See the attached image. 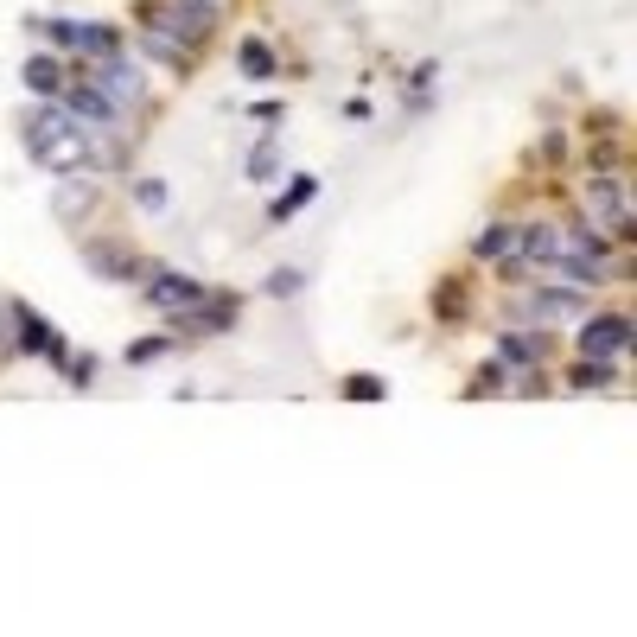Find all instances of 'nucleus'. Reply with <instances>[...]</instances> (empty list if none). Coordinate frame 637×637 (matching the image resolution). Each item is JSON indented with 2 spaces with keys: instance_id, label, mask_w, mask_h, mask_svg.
I'll return each mask as SVG.
<instances>
[{
  "instance_id": "nucleus-10",
  "label": "nucleus",
  "mask_w": 637,
  "mask_h": 637,
  "mask_svg": "<svg viewBox=\"0 0 637 637\" xmlns=\"http://www.w3.org/2000/svg\"><path fill=\"white\" fill-rule=\"evenodd\" d=\"M20 77H26V90H32V96H45V102H51V96H64V64H58V58H45V51H32V58L20 64Z\"/></svg>"
},
{
  "instance_id": "nucleus-16",
  "label": "nucleus",
  "mask_w": 637,
  "mask_h": 637,
  "mask_svg": "<svg viewBox=\"0 0 637 637\" xmlns=\"http://www.w3.org/2000/svg\"><path fill=\"white\" fill-rule=\"evenodd\" d=\"M166 351H172V338H134L128 344V364L141 370V364H153V357H166Z\"/></svg>"
},
{
  "instance_id": "nucleus-12",
  "label": "nucleus",
  "mask_w": 637,
  "mask_h": 637,
  "mask_svg": "<svg viewBox=\"0 0 637 637\" xmlns=\"http://www.w3.org/2000/svg\"><path fill=\"white\" fill-rule=\"evenodd\" d=\"M313 192H319V185H313V179H306V172H300V179L287 185L281 198H274V217H294V211H306V204H313Z\"/></svg>"
},
{
  "instance_id": "nucleus-7",
  "label": "nucleus",
  "mask_w": 637,
  "mask_h": 637,
  "mask_svg": "<svg viewBox=\"0 0 637 637\" xmlns=\"http://www.w3.org/2000/svg\"><path fill=\"white\" fill-rule=\"evenodd\" d=\"M593 217H599V230H618V236H631V198H625V179H593Z\"/></svg>"
},
{
  "instance_id": "nucleus-8",
  "label": "nucleus",
  "mask_w": 637,
  "mask_h": 637,
  "mask_svg": "<svg viewBox=\"0 0 637 637\" xmlns=\"http://www.w3.org/2000/svg\"><path fill=\"white\" fill-rule=\"evenodd\" d=\"M625 344H631V319H625V313H599V319H587V332H580V351H587V357H606V364L625 351Z\"/></svg>"
},
{
  "instance_id": "nucleus-4",
  "label": "nucleus",
  "mask_w": 637,
  "mask_h": 637,
  "mask_svg": "<svg viewBox=\"0 0 637 637\" xmlns=\"http://www.w3.org/2000/svg\"><path fill=\"white\" fill-rule=\"evenodd\" d=\"M90 83H96V90L109 96V102H141V90H147V83H141V71H134V64L122 58V51L96 58V64H90Z\"/></svg>"
},
{
  "instance_id": "nucleus-1",
  "label": "nucleus",
  "mask_w": 637,
  "mask_h": 637,
  "mask_svg": "<svg viewBox=\"0 0 637 637\" xmlns=\"http://www.w3.org/2000/svg\"><path fill=\"white\" fill-rule=\"evenodd\" d=\"M26 153H32L39 166H51V172H83V166H96L90 128H83L71 109H39V115H26Z\"/></svg>"
},
{
  "instance_id": "nucleus-20",
  "label": "nucleus",
  "mask_w": 637,
  "mask_h": 637,
  "mask_svg": "<svg viewBox=\"0 0 637 637\" xmlns=\"http://www.w3.org/2000/svg\"><path fill=\"white\" fill-rule=\"evenodd\" d=\"M268 294H274V300L300 294V268H281V274H268Z\"/></svg>"
},
{
  "instance_id": "nucleus-11",
  "label": "nucleus",
  "mask_w": 637,
  "mask_h": 637,
  "mask_svg": "<svg viewBox=\"0 0 637 637\" xmlns=\"http://www.w3.org/2000/svg\"><path fill=\"white\" fill-rule=\"evenodd\" d=\"M523 255H529V262H555V255H561V230H548V223H542V230H529L523 236Z\"/></svg>"
},
{
  "instance_id": "nucleus-22",
  "label": "nucleus",
  "mask_w": 637,
  "mask_h": 637,
  "mask_svg": "<svg viewBox=\"0 0 637 637\" xmlns=\"http://www.w3.org/2000/svg\"><path fill=\"white\" fill-rule=\"evenodd\" d=\"M0 344H7V300H0Z\"/></svg>"
},
{
  "instance_id": "nucleus-14",
  "label": "nucleus",
  "mask_w": 637,
  "mask_h": 637,
  "mask_svg": "<svg viewBox=\"0 0 637 637\" xmlns=\"http://www.w3.org/2000/svg\"><path fill=\"white\" fill-rule=\"evenodd\" d=\"M344 395H351V402H383V376H344Z\"/></svg>"
},
{
  "instance_id": "nucleus-17",
  "label": "nucleus",
  "mask_w": 637,
  "mask_h": 637,
  "mask_svg": "<svg viewBox=\"0 0 637 637\" xmlns=\"http://www.w3.org/2000/svg\"><path fill=\"white\" fill-rule=\"evenodd\" d=\"M510 243H516V236L504 230V223H497V230H485V236H478V243H472V249H478V255H485V262H497V255H510Z\"/></svg>"
},
{
  "instance_id": "nucleus-19",
  "label": "nucleus",
  "mask_w": 637,
  "mask_h": 637,
  "mask_svg": "<svg viewBox=\"0 0 637 637\" xmlns=\"http://www.w3.org/2000/svg\"><path fill=\"white\" fill-rule=\"evenodd\" d=\"M134 204H147V211H166V185H160V179H141V185H134Z\"/></svg>"
},
{
  "instance_id": "nucleus-5",
  "label": "nucleus",
  "mask_w": 637,
  "mask_h": 637,
  "mask_svg": "<svg viewBox=\"0 0 637 637\" xmlns=\"http://www.w3.org/2000/svg\"><path fill=\"white\" fill-rule=\"evenodd\" d=\"M64 109H71L83 128H115V122H122V102H109L90 77H83V83H64Z\"/></svg>"
},
{
  "instance_id": "nucleus-6",
  "label": "nucleus",
  "mask_w": 637,
  "mask_h": 637,
  "mask_svg": "<svg viewBox=\"0 0 637 637\" xmlns=\"http://www.w3.org/2000/svg\"><path fill=\"white\" fill-rule=\"evenodd\" d=\"M83 262H90L102 281H141V274L153 268V262H141L134 249H122V243H83Z\"/></svg>"
},
{
  "instance_id": "nucleus-21",
  "label": "nucleus",
  "mask_w": 637,
  "mask_h": 637,
  "mask_svg": "<svg viewBox=\"0 0 637 637\" xmlns=\"http://www.w3.org/2000/svg\"><path fill=\"white\" fill-rule=\"evenodd\" d=\"M478 395H485V389H504V364H491V370H478V383H472Z\"/></svg>"
},
{
  "instance_id": "nucleus-3",
  "label": "nucleus",
  "mask_w": 637,
  "mask_h": 637,
  "mask_svg": "<svg viewBox=\"0 0 637 637\" xmlns=\"http://www.w3.org/2000/svg\"><path fill=\"white\" fill-rule=\"evenodd\" d=\"M204 294V287L192 281V274H172V268H147L141 274V300H153L160 313H179V306H192Z\"/></svg>"
},
{
  "instance_id": "nucleus-18",
  "label": "nucleus",
  "mask_w": 637,
  "mask_h": 637,
  "mask_svg": "<svg viewBox=\"0 0 637 637\" xmlns=\"http://www.w3.org/2000/svg\"><path fill=\"white\" fill-rule=\"evenodd\" d=\"M274 166H281V153H274V141L249 153V179H274Z\"/></svg>"
},
{
  "instance_id": "nucleus-15",
  "label": "nucleus",
  "mask_w": 637,
  "mask_h": 637,
  "mask_svg": "<svg viewBox=\"0 0 637 637\" xmlns=\"http://www.w3.org/2000/svg\"><path fill=\"white\" fill-rule=\"evenodd\" d=\"M236 64H243L249 77H268L274 71V58H268V45H255V39H243V51H236Z\"/></svg>"
},
{
  "instance_id": "nucleus-9",
  "label": "nucleus",
  "mask_w": 637,
  "mask_h": 637,
  "mask_svg": "<svg viewBox=\"0 0 637 637\" xmlns=\"http://www.w3.org/2000/svg\"><path fill=\"white\" fill-rule=\"evenodd\" d=\"M20 338H13V351H26V357H51V364H64V338H58V325L39 319V313H26L20 306Z\"/></svg>"
},
{
  "instance_id": "nucleus-13",
  "label": "nucleus",
  "mask_w": 637,
  "mask_h": 637,
  "mask_svg": "<svg viewBox=\"0 0 637 637\" xmlns=\"http://www.w3.org/2000/svg\"><path fill=\"white\" fill-rule=\"evenodd\" d=\"M497 351H504L510 364H536V357L548 351V338H523V332H516V338H504V344H497Z\"/></svg>"
},
{
  "instance_id": "nucleus-2",
  "label": "nucleus",
  "mask_w": 637,
  "mask_h": 637,
  "mask_svg": "<svg viewBox=\"0 0 637 637\" xmlns=\"http://www.w3.org/2000/svg\"><path fill=\"white\" fill-rule=\"evenodd\" d=\"M147 20H153L160 39H179V45L198 51V39H211V26H217V7L211 0H160Z\"/></svg>"
}]
</instances>
